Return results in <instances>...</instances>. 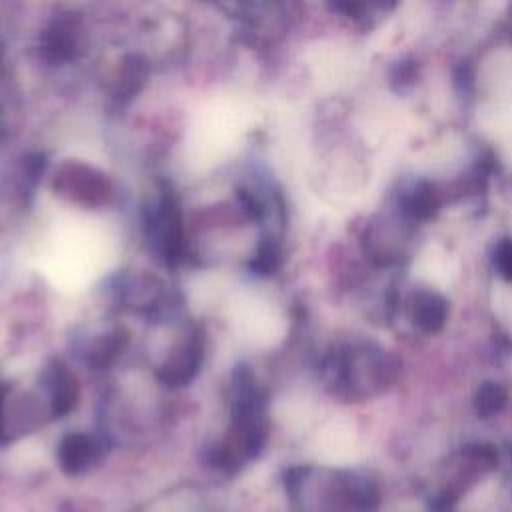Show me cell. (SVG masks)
Masks as SVG:
<instances>
[{
    "mask_svg": "<svg viewBox=\"0 0 512 512\" xmlns=\"http://www.w3.org/2000/svg\"><path fill=\"white\" fill-rule=\"evenodd\" d=\"M398 370L396 360L382 346L352 338L336 342L322 358L324 386L342 400H366L390 386Z\"/></svg>",
    "mask_w": 512,
    "mask_h": 512,
    "instance_id": "cell-1",
    "label": "cell"
},
{
    "mask_svg": "<svg viewBox=\"0 0 512 512\" xmlns=\"http://www.w3.org/2000/svg\"><path fill=\"white\" fill-rule=\"evenodd\" d=\"M288 492L298 512H376L380 506L374 480L352 470L294 468Z\"/></svg>",
    "mask_w": 512,
    "mask_h": 512,
    "instance_id": "cell-2",
    "label": "cell"
},
{
    "mask_svg": "<svg viewBox=\"0 0 512 512\" xmlns=\"http://www.w3.org/2000/svg\"><path fill=\"white\" fill-rule=\"evenodd\" d=\"M228 436L216 444L218 466H238L260 454L266 442V394L250 366H238L232 374V412Z\"/></svg>",
    "mask_w": 512,
    "mask_h": 512,
    "instance_id": "cell-3",
    "label": "cell"
},
{
    "mask_svg": "<svg viewBox=\"0 0 512 512\" xmlns=\"http://www.w3.org/2000/svg\"><path fill=\"white\" fill-rule=\"evenodd\" d=\"M146 236L152 250L166 266H178L186 258L184 214L176 192L164 184L146 214Z\"/></svg>",
    "mask_w": 512,
    "mask_h": 512,
    "instance_id": "cell-4",
    "label": "cell"
},
{
    "mask_svg": "<svg viewBox=\"0 0 512 512\" xmlns=\"http://www.w3.org/2000/svg\"><path fill=\"white\" fill-rule=\"evenodd\" d=\"M52 190L66 202L82 208H104L116 196L112 178L82 160L60 162L52 174Z\"/></svg>",
    "mask_w": 512,
    "mask_h": 512,
    "instance_id": "cell-5",
    "label": "cell"
},
{
    "mask_svg": "<svg viewBox=\"0 0 512 512\" xmlns=\"http://www.w3.org/2000/svg\"><path fill=\"white\" fill-rule=\"evenodd\" d=\"M202 356H204L202 332L196 326L188 328L176 340H172L164 358L154 368L156 378L170 388L186 386L198 374Z\"/></svg>",
    "mask_w": 512,
    "mask_h": 512,
    "instance_id": "cell-6",
    "label": "cell"
},
{
    "mask_svg": "<svg viewBox=\"0 0 512 512\" xmlns=\"http://www.w3.org/2000/svg\"><path fill=\"white\" fill-rule=\"evenodd\" d=\"M44 398L34 396L28 390H18L0 382V440H8L36 428L44 410L48 412ZM50 414V412H48Z\"/></svg>",
    "mask_w": 512,
    "mask_h": 512,
    "instance_id": "cell-7",
    "label": "cell"
},
{
    "mask_svg": "<svg viewBox=\"0 0 512 512\" xmlns=\"http://www.w3.org/2000/svg\"><path fill=\"white\" fill-rule=\"evenodd\" d=\"M122 308L132 312H158L166 300L164 282L150 272H130L118 278L114 288Z\"/></svg>",
    "mask_w": 512,
    "mask_h": 512,
    "instance_id": "cell-8",
    "label": "cell"
},
{
    "mask_svg": "<svg viewBox=\"0 0 512 512\" xmlns=\"http://www.w3.org/2000/svg\"><path fill=\"white\" fill-rule=\"evenodd\" d=\"M130 332L122 324H110L88 338H82L78 344V356L86 366L94 370H104L112 366L128 348Z\"/></svg>",
    "mask_w": 512,
    "mask_h": 512,
    "instance_id": "cell-9",
    "label": "cell"
},
{
    "mask_svg": "<svg viewBox=\"0 0 512 512\" xmlns=\"http://www.w3.org/2000/svg\"><path fill=\"white\" fill-rule=\"evenodd\" d=\"M44 402L52 418H62L74 410L80 388L74 372L60 360H52L42 372Z\"/></svg>",
    "mask_w": 512,
    "mask_h": 512,
    "instance_id": "cell-10",
    "label": "cell"
},
{
    "mask_svg": "<svg viewBox=\"0 0 512 512\" xmlns=\"http://www.w3.org/2000/svg\"><path fill=\"white\" fill-rule=\"evenodd\" d=\"M44 56L52 62H66L80 50V24L72 14L54 18L40 38Z\"/></svg>",
    "mask_w": 512,
    "mask_h": 512,
    "instance_id": "cell-11",
    "label": "cell"
},
{
    "mask_svg": "<svg viewBox=\"0 0 512 512\" xmlns=\"http://www.w3.org/2000/svg\"><path fill=\"white\" fill-rule=\"evenodd\" d=\"M102 454V444L96 436L86 432H74L62 438L58 446V462L66 472L78 474L88 470L98 462Z\"/></svg>",
    "mask_w": 512,
    "mask_h": 512,
    "instance_id": "cell-12",
    "label": "cell"
},
{
    "mask_svg": "<svg viewBox=\"0 0 512 512\" xmlns=\"http://www.w3.org/2000/svg\"><path fill=\"white\" fill-rule=\"evenodd\" d=\"M448 316L446 300L432 290H418L410 300V318L424 334L438 332Z\"/></svg>",
    "mask_w": 512,
    "mask_h": 512,
    "instance_id": "cell-13",
    "label": "cell"
},
{
    "mask_svg": "<svg viewBox=\"0 0 512 512\" xmlns=\"http://www.w3.org/2000/svg\"><path fill=\"white\" fill-rule=\"evenodd\" d=\"M148 70H150L148 62L142 56H136V54L124 56L112 80V96L118 102H128L144 86L148 78Z\"/></svg>",
    "mask_w": 512,
    "mask_h": 512,
    "instance_id": "cell-14",
    "label": "cell"
},
{
    "mask_svg": "<svg viewBox=\"0 0 512 512\" xmlns=\"http://www.w3.org/2000/svg\"><path fill=\"white\" fill-rule=\"evenodd\" d=\"M398 206H400V212H402L404 220L420 222V220H428L436 212L438 198H436V192L432 190L430 184L418 182L410 190L400 194Z\"/></svg>",
    "mask_w": 512,
    "mask_h": 512,
    "instance_id": "cell-15",
    "label": "cell"
},
{
    "mask_svg": "<svg viewBox=\"0 0 512 512\" xmlns=\"http://www.w3.org/2000/svg\"><path fill=\"white\" fill-rule=\"evenodd\" d=\"M278 262H280V244H278V238L270 232L262 234L258 246H256V252L250 260V270L260 274V276H268L272 274L276 268H278Z\"/></svg>",
    "mask_w": 512,
    "mask_h": 512,
    "instance_id": "cell-16",
    "label": "cell"
},
{
    "mask_svg": "<svg viewBox=\"0 0 512 512\" xmlns=\"http://www.w3.org/2000/svg\"><path fill=\"white\" fill-rule=\"evenodd\" d=\"M508 394L498 382H482L474 394V410L482 418L498 414L506 406Z\"/></svg>",
    "mask_w": 512,
    "mask_h": 512,
    "instance_id": "cell-17",
    "label": "cell"
},
{
    "mask_svg": "<svg viewBox=\"0 0 512 512\" xmlns=\"http://www.w3.org/2000/svg\"><path fill=\"white\" fill-rule=\"evenodd\" d=\"M494 264L504 278L512 280V240H504L498 244L494 254Z\"/></svg>",
    "mask_w": 512,
    "mask_h": 512,
    "instance_id": "cell-18",
    "label": "cell"
}]
</instances>
